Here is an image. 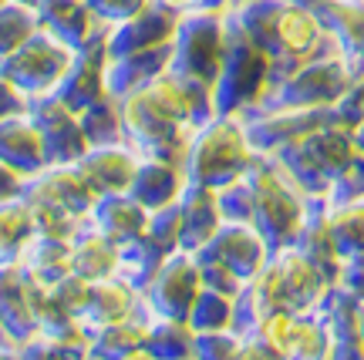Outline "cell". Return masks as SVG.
Masks as SVG:
<instances>
[{
    "instance_id": "cell-1",
    "label": "cell",
    "mask_w": 364,
    "mask_h": 360,
    "mask_svg": "<svg viewBox=\"0 0 364 360\" xmlns=\"http://www.w3.org/2000/svg\"><path fill=\"white\" fill-rule=\"evenodd\" d=\"M21 199L31 209L38 232L71 236L88 219L91 206L98 202V192L88 185L75 162H51L41 172L27 175Z\"/></svg>"
},
{
    "instance_id": "cell-2",
    "label": "cell",
    "mask_w": 364,
    "mask_h": 360,
    "mask_svg": "<svg viewBox=\"0 0 364 360\" xmlns=\"http://www.w3.org/2000/svg\"><path fill=\"white\" fill-rule=\"evenodd\" d=\"M253 155L257 152L250 145L240 115H213L193 131L179 165L189 185L220 189L247 172Z\"/></svg>"
},
{
    "instance_id": "cell-3",
    "label": "cell",
    "mask_w": 364,
    "mask_h": 360,
    "mask_svg": "<svg viewBox=\"0 0 364 360\" xmlns=\"http://www.w3.org/2000/svg\"><path fill=\"white\" fill-rule=\"evenodd\" d=\"M230 11V7H226ZM226 11H193L179 13V24L172 34V71L196 84H216V75L226 54Z\"/></svg>"
},
{
    "instance_id": "cell-4",
    "label": "cell",
    "mask_w": 364,
    "mask_h": 360,
    "mask_svg": "<svg viewBox=\"0 0 364 360\" xmlns=\"http://www.w3.org/2000/svg\"><path fill=\"white\" fill-rule=\"evenodd\" d=\"M78 48H71L65 40H58L54 34H48L44 27H38L31 38H24L11 54L0 58V75L11 77L17 88L24 91L27 98L38 94H51L65 71L71 67Z\"/></svg>"
},
{
    "instance_id": "cell-5",
    "label": "cell",
    "mask_w": 364,
    "mask_h": 360,
    "mask_svg": "<svg viewBox=\"0 0 364 360\" xmlns=\"http://www.w3.org/2000/svg\"><path fill=\"white\" fill-rule=\"evenodd\" d=\"M203 290V276H199V263L193 253L176 249L162 259V266L156 270V276L145 283L142 303L145 310L159 317V320H189L196 296Z\"/></svg>"
},
{
    "instance_id": "cell-6",
    "label": "cell",
    "mask_w": 364,
    "mask_h": 360,
    "mask_svg": "<svg viewBox=\"0 0 364 360\" xmlns=\"http://www.w3.org/2000/svg\"><path fill=\"white\" fill-rule=\"evenodd\" d=\"M27 115L34 118V125L44 135L48 145V158L51 162H78L81 155L88 152L91 145L81 131V118L78 111H71L58 94H38L27 102Z\"/></svg>"
},
{
    "instance_id": "cell-7",
    "label": "cell",
    "mask_w": 364,
    "mask_h": 360,
    "mask_svg": "<svg viewBox=\"0 0 364 360\" xmlns=\"http://www.w3.org/2000/svg\"><path fill=\"white\" fill-rule=\"evenodd\" d=\"M38 290L41 283L21 263H0V323L14 344L38 330Z\"/></svg>"
},
{
    "instance_id": "cell-8",
    "label": "cell",
    "mask_w": 364,
    "mask_h": 360,
    "mask_svg": "<svg viewBox=\"0 0 364 360\" xmlns=\"http://www.w3.org/2000/svg\"><path fill=\"white\" fill-rule=\"evenodd\" d=\"M105 65H108V44H105V31L95 34L88 44H81L71 67L65 71L61 84L54 88V94L71 108V111H85L88 104L105 98Z\"/></svg>"
},
{
    "instance_id": "cell-9",
    "label": "cell",
    "mask_w": 364,
    "mask_h": 360,
    "mask_svg": "<svg viewBox=\"0 0 364 360\" xmlns=\"http://www.w3.org/2000/svg\"><path fill=\"white\" fill-rule=\"evenodd\" d=\"M142 155L135 152L129 142H112V145H91L75 165L81 168V175L88 179V185L98 195L112 192H129L135 168H139Z\"/></svg>"
},
{
    "instance_id": "cell-10",
    "label": "cell",
    "mask_w": 364,
    "mask_h": 360,
    "mask_svg": "<svg viewBox=\"0 0 364 360\" xmlns=\"http://www.w3.org/2000/svg\"><path fill=\"white\" fill-rule=\"evenodd\" d=\"M0 162L17 168L21 175H34L44 165H51L44 135H41V129L27 111L0 121Z\"/></svg>"
},
{
    "instance_id": "cell-11",
    "label": "cell",
    "mask_w": 364,
    "mask_h": 360,
    "mask_svg": "<svg viewBox=\"0 0 364 360\" xmlns=\"http://www.w3.org/2000/svg\"><path fill=\"white\" fill-rule=\"evenodd\" d=\"M149 216H152V209H145L135 195L112 192V195H98V202L88 212V222L98 232H105L112 243L122 246L142 236L145 226H149Z\"/></svg>"
},
{
    "instance_id": "cell-12",
    "label": "cell",
    "mask_w": 364,
    "mask_h": 360,
    "mask_svg": "<svg viewBox=\"0 0 364 360\" xmlns=\"http://www.w3.org/2000/svg\"><path fill=\"white\" fill-rule=\"evenodd\" d=\"M38 27H44L48 34H54L58 40H65L71 48H81L95 34L108 31L91 13L85 0H38Z\"/></svg>"
},
{
    "instance_id": "cell-13",
    "label": "cell",
    "mask_w": 364,
    "mask_h": 360,
    "mask_svg": "<svg viewBox=\"0 0 364 360\" xmlns=\"http://www.w3.org/2000/svg\"><path fill=\"white\" fill-rule=\"evenodd\" d=\"M182 189H186V175H182L179 162L142 155L139 168H135V179L129 185V195H135L145 209H162L169 202H176L182 195Z\"/></svg>"
},
{
    "instance_id": "cell-14",
    "label": "cell",
    "mask_w": 364,
    "mask_h": 360,
    "mask_svg": "<svg viewBox=\"0 0 364 360\" xmlns=\"http://www.w3.org/2000/svg\"><path fill=\"white\" fill-rule=\"evenodd\" d=\"M71 243V273L81 280H105L118 273V243H112L105 232H98L88 219L68 236Z\"/></svg>"
},
{
    "instance_id": "cell-15",
    "label": "cell",
    "mask_w": 364,
    "mask_h": 360,
    "mask_svg": "<svg viewBox=\"0 0 364 360\" xmlns=\"http://www.w3.org/2000/svg\"><path fill=\"white\" fill-rule=\"evenodd\" d=\"M38 283H58L61 276L71 273V243L68 236H51V232H34L24 253L17 256Z\"/></svg>"
},
{
    "instance_id": "cell-16",
    "label": "cell",
    "mask_w": 364,
    "mask_h": 360,
    "mask_svg": "<svg viewBox=\"0 0 364 360\" xmlns=\"http://www.w3.org/2000/svg\"><path fill=\"white\" fill-rule=\"evenodd\" d=\"M34 232H38L34 216L21 195L0 199V263H17V256L24 253V246L31 243Z\"/></svg>"
},
{
    "instance_id": "cell-17",
    "label": "cell",
    "mask_w": 364,
    "mask_h": 360,
    "mask_svg": "<svg viewBox=\"0 0 364 360\" xmlns=\"http://www.w3.org/2000/svg\"><path fill=\"white\" fill-rule=\"evenodd\" d=\"M81 131L88 145H112L125 142V125H122V104L115 94H105L95 104H88L85 111H78Z\"/></svg>"
},
{
    "instance_id": "cell-18",
    "label": "cell",
    "mask_w": 364,
    "mask_h": 360,
    "mask_svg": "<svg viewBox=\"0 0 364 360\" xmlns=\"http://www.w3.org/2000/svg\"><path fill=\"white\" fill-rule=\"evenodd\" d=\"M34 31H38V7L34 4H21V0L0 4V58L11 54Z\"/></svg>"
},
{
    "instance_id": "cell-19",
    "label": "cell",
    "mask_w": 364,
    "mask_h": 360,
    "mask_svg": "<svg viewBox=\"0 0 364 360\" xmlns=\"http://www.w3.org/2000/svg\"><path fill=\"white\" fill-rule=\"evenodd\" d=\"M85 4H88L91 13H95L105 27H115V24H122V21L135 17L139 11H145L152 0H85Z\"/></svg>"
},
{
    "instance_id": "cell-20",
    "label": "cell",
    "mask_w": 364,
    "mask_h": 360,
    "mask_svg": "<svg viewBox=\"0 0 364 360\" xmlns=\"http://www.w3.org/2000/svg\"><path fill=\"white\" fill-rule=\"evenodd\" d=\"M27 98L24 91L14 84L11 77H4L0 75V121L4 118H11V115H21V111H27Z\"/></svg>"
},
{
    "instance_id": "cell-21",
    "label": "cell",
    "mask_w": 364,
    "mask_h": 360,
    "mask_svg": "<svg viewBox=\"0 0 364 360\" xmlns=\"http://www.w3.org/2000/svg\"><path fill=\"white\" fill-rule=\"evenodd\" d=\"M24 179L17 168H11L7 162H0V199H17L21 189H24Z\"/></svg>"
},
{
    "instance_id": "cell-22",
    "label": "cell",
    "mask_w": 364,
    "mask_h": 360,
    "mask_svg": "<svg viewBox=\"0 0 364 360\" xmlns=\"http://www.w3.org/2000/svg\"><path fill=\"white\" fill-rule=\"evenodd\" d=\"M162 4H169V7H176V11H189V7H196V0H162Z\"/></svg>"
},
{
    "instance_id": "cell-23",
    "label": "cell",
    "mask_w": 364,
    "mask_h": 360,
    "mask_svg": "<svg viewBox=\"0 0 364 360\" xmlns=\"http://www.w3.org/2000/svg\"><path fill=\"white\" fill-rule=\"evenodd\" d=\"M0 347H7V350H14V354H17V344H14L11 337H7V330H4V323H0Z\"/></svg>"
},
{
    "instance_id": "cell-24",
    "label": "cell",
    "mask_w": 364,
    "mask_h": 360,
    "mask_svg": "<svg viewBox=\"0 0 364 360\" xmlns=\"http://www.w3.org/2000/svg\"><path fill=\"white\" fill-rule=\"evenodd\" d=\"M21 4H34V7H38V0H21Z\"/></svg>"
},
{
    "instance_id": "cell-25",
    "label": "cell",
    "mask_w": 364,
    "mask_h": 360,
    "mask_svg": "<svg viewBox=\"0 0 364 360\" xmlns=\"http://www.w3.org/2000/svg\"><path fill=\"white\" fill-rule=\"evenodd\" d=\"M0 354H14V350H7V347H0Z\"/></svg>"
},
{
    "instance_id": "cell-26",
    "label": "cell",
    "mask_w": 364,
    "mask_h": 360,
    "mask_svg": "<svg viewBox=\"0 0 364 360\" xmlns=\"http://www.w3.org/2000/svg\"><path fill=\"white\" fill-rule=\"evenodd\" d=\"M0 4H4V0H0Z\"/></svg>"
}]
</instances>
